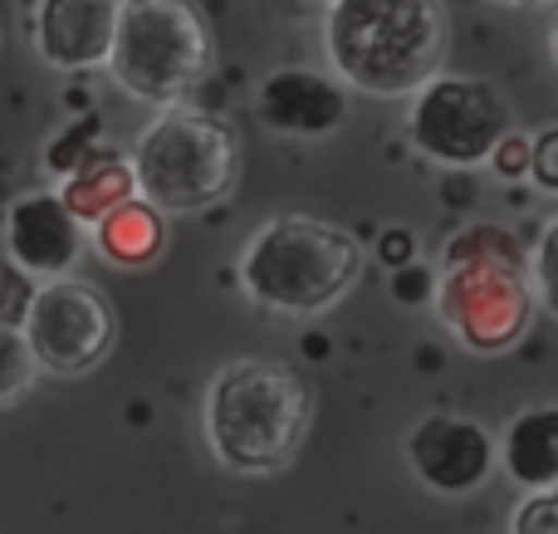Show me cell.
Segmentation results:
<instances>
[{"label":"cell","instance_id":"14","mask_svg":"<svg viewBox=\"0 0 558 534\" xmlns=\"http://www.w3.org/2000/svg\"><path fill=\"white\" fill-rule=\"evenodd\" d=\"M59 206H64L69 216H74L78 226H98L108 211H118V206H128L137 196L133 186V167H128V153H118V147L98 143L94 153L84 157V162L74 167V172L59 182Z\"/></svg>","mask_w":558,"mask_h":534},{"label":"cell","instance_id":"3","mask_svg":"<svg viewBox=\"0 0 558 534\" xmlns=\"http://www.w3.org/2000/svg\"><path fill=\"white\" fill-rule=\"evenodd\" d=\"M451 15L432 0H333L324 5V54L333 84L373 98H412L446 64Z\"/></svg>","mask_w":558,"mask_h":534},{"label":"cell","instance_id":"17","mask_svg":"<svg viewBox=\"0 0 558 534\" xmlns=\"http://www.w3.org/2000/svg\"><path fill=\"white\" fill-rule=\"evenodd\" d=\"M98 128H104V123H98L94 113H84L78 123H69L64 133L49 137V143H45V172L54 177V182H64V177L74 172L88 153H94V147H98Z\"/></svg>","mask_w":558,"mask_h":534},{"label":"cell","instance_id":"19","mask_svg":"<svg viewBox=\"0 0 558 534\" xmlns=\"http://www.w3.org/2000/svg\"><path fill=\"white\" fill-rule=\"evenodd\" d=\"M530 177L539 192H558V128H539L530 137Z\"/></svg>","mask_w":558,"mask_h":534},{"label":"cell","instance_id":"18","mask_svg":"<svg viewBox=\"0 0 558 534\" xmlns=\"http://www.w3.org/2000/svg\"><path fill=\"white\" fill-rule=\"evenodd\" d=\"M510 534H558V490L524 496L510 515Z\"/></svg>","mask_w":558,"mask_h":534},{"label":"cell","instance_id":"15","mask_svg":"<svg viewBox=\"0 0 558 534\" xmlns=\"http://www.w3.org/2000/svg\"><path fill=\"white\" fill-rule=\"evenodd\" d=\"M94 231V251L104 255L108 265H118V270H147L153 260H162L167 251V216H157L147 202H128L118 206V211H108L98 226H88Z\"/></svg>","mask_w":558,"mask_h":534},{"label":"cell","instance_id":"10","mask_svg":"<svg viewBox=\"0 0 558 534\" xmlns=\"http://www.w3.org/2000/svg\"><path fill=\"white\" fill-rule=\"evenodd\" d=\"M88 235L74 216L59 206L54 192H25L5 211V255L29 280H64L78 265Z\"/></svg>","mask_w":558,"mask_h":534},{"label":"cell","instance_id":"9","mask_svg":"<svg viewBox=\"0 0 558 534\" xmlns=\"http://www.w3.org/2000/svg\"><path fill=\"white\" fill-rule=\"evenodd\" d=\"M402 457L412 476L446 500L475 496L495 476V437L475 417H456V412H426L422 422H412Z\"/></svg>","mask_w":558,"mask_h":534},{"label":"cell","instance_id":"22","mask_svg":"<svg viewBox=\"0 0 558 534\" xmlns=\"http://www.w3.org/2000/svg\"><path fill=\"white\" fill-rule=\"evenodd\" d=\"M392 294L402 304H432V265H407V270L392 275Z\"/></svg>","mask_w":558,"mask_h":534},{"label":"cell","instance_id":"6","mask_svg":"<svg viewBox=\"0 0 558 534\" xmlns=\"http://www.w3.org/2000/svg\"><path fill=\"white\" fill-rule=\"evenodd\" d=\"M108 74L137 104L186 108L211 74V29L182 0H118Z\"/></svg>","mask_w":558,"mask_h":534},{"label":"cell","instance_id":"12","mask_svg":"<svg viewBox=\"0 0 558 534\" xmlns=\"http://www.w3.org/2000/svg\"><path fill=\"white\" fill-rule=\"evenodd\" d=\"M35 49L54 74H88L108 64L118 25V0H45L29 10Z\"/></svg>","mask_w":558,"mask_h":534},{"label":"cell","instance_id":"21","mask_svg":"<svg viewBox=\"0 0 558 534\" xmlns=\"http://www.w3.org/2000/svg\"><path fill=\"white\" fill-rule=\"evenodd\" d=\"M490 172L500 177V182H524V177H530V137L524 133L505 137V143L490 153Z\"/></svg>","mask_w":558,"mask_h":534},{"label":"cell","instance_id":"13","mask_svg":"<svg viewBox=\"0 0 558 534\" xmlns=\"http://www.w3.org/2000/svg\"><path fill=\"white\" fill-rule=\"evenodd\" d=\"M495 461L524 496L558 490V408L534 402L505 422V437L495 441Z\"/></svg>","mask_w":558,"mask_h":534},{"label":"cell","instance_id":"20","mask_svg":"<svg viewBox=\"0 0 558 534\" xmlns=\"http://www.w3.org/2000/svg\"><path fill=\"white\" fill-rule=\"evenodd\" d=\"M377 260H383L392 275L422 260V245H416V231H412V226H387V231L377 235Z\"/></svg>","mask_w":558,"mask_h":534},{"label":"cell","instance_id":"1","mask_svg":"<svg viewBox=\"0 0 558 534\" xmlns=\"http://www.w3.org/2000/svg\"><path fill=\"white\" fill-rule=\"evenodd\" d=\"M530 245L500 221H471L446 235L432 270V310L456 343L475 359H500L524 343L534 294L524 275Z\"/></svg>","mask_w":558,"mask_h":534},{"label":"cell","instance_id":"5","mask_svg":"<svg viewBox=\"0 0 558 534\" xmlns=\"http://www.w3.org/2000/svg\"><path fill=\"white\" fill-rule=\"evenodd\" d=\"M128 167L137 202H147L157 216H196L235 192L241 137L226 118L202 108H162L137 133Z\"/></svg>","mask_w":558,"mask_h":534},{"label":"cell","instance_id":"16","mask_svg":"<svg viewBox=\"0 0 558 534\" xmlns=\"http://www.w3.org/2000/svg\"><path fill=\"white\" fill-rule=\"evenodd\" d=\"M35 383H39V368L29 359L25 339H20V329L10 319H0V412L25 402L35 392Z\"/></svg>","mask_w":558,"mask_h":534},{"label":"cell","instance_id":"4","mask_svg":"<svg viewBox=\"0 0 558 534\" xmlns=\"http://www.w3.org/2000/svg\"><path fill=\"white\" fill-rule=\"evenodd\" d=\"M245 300L279 319H314L328 314L363 280V241L333 221L304 211L270 216L251 231L235 260Z\"/></svg>","mask_w":558,"mask_h":534},{"label":"cell","instance_id":"7","mask_svg":"<svg viewBox=\"0 0 558 534\" xmlns=\"http://www.w3.org/2000/svg\"><path fill=\"white\" fill-rule=\"evenodd\" d=\"M514 133L510 98L475 74H436L407 104V143L441 167H481Z\"/></svg>","mask_w":558,"mask_h":534},{"label":"cell","instance_id":"11","mask_svg":"<svg viewBox=\"0 0 558 534\" xmlns=\"http://www.w3.org/2000/svg\"><path fill=\"white\" fill-rule=\"evenodd\" d=\"M255 118L284 137H324L333 128H343L348 94L318 69L279 64L255 88Z\"/></svg>","mask_w":558,"mask_h":534},{"label":"cell","instance_id":"2","mask_svg":"<svg viewBox=\"0 0 558 534\" xmlns=\"http://www.w3.org/2000/svg\"><path fill=\"white\" fill-rule=\"evenodd\" d=\"M314 422V388L279 359H231L202 398V432L231 476H275L299 457Z\"/></svg>","mask_w":558,"mask_h":534},{"label":"cell","instance_id":"8","mask_svg":"<svg viewBox=\"0 0 558 534\" xmlns=\"http://www.w3.org/2000/svg\"><path fill=\"white\" fill-rule=\"evenodd\" d=\"M15 329L25 339L35 368L54 373V378H78V373L98 368L118 339V319L108 294L98 284L78 280V275L35 284Z\"/></svg>","mask_w":558,"mask_h":534}]
</instances>
